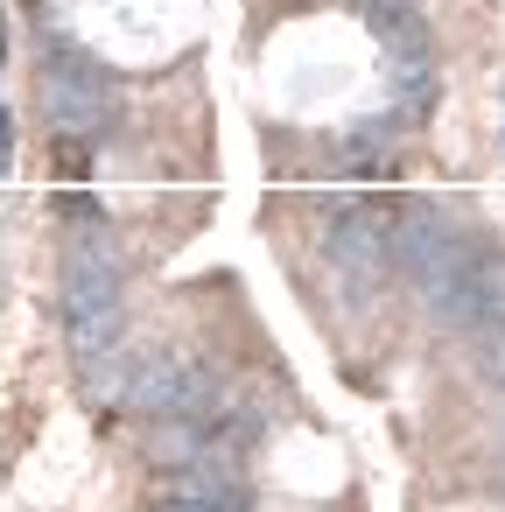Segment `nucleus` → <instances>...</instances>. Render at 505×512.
<instances>
[{
	"label": "nucleus",
	"mask_w": 505,
	"mask_h": 512,
	"mask_svg": "<svg viewBox=\"0 0 505 512\" xmlns=\"http://www.w3.org/2000/svg\"><path fill=\"white\" fill-rule=\"evenodd\" d=\"M57 176H64V183H78V176H85V148H78V141H64V148H57Z\"/></svg>",
	"instance_id": "1"
}]
</instances>
